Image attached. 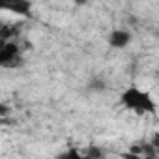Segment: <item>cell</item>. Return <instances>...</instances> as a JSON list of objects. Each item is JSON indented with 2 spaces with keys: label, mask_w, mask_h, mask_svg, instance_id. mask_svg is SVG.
I'll return each instance as SVG.
<instances>
[{
  "label": "cell",
  "mask_w": 159,
  "mask_h": 159,
  "mask_svg": "<svg viewBox=\"0 0 159 159\" xmlns=\"http://www.w3.org/2000/svg\"><path fill=\"white\" fill-rule=\"evenodd\" d=\"M120 103L124 105V109L133 111L137 114H155V101L152 99L148 92L137 86L125 88L120 96Z\"/></svg>",
  "instance_id": "obj_1"
},
{
  "label": "cell",
  "mask_w": 159,
  "mask_h": 159,
  "mask_svg": "<svg viewBox=\"0 0 159 159\" xmlns=\"http://www.w3.org/2000/svg\"><path fill=\"white\" fill-rule=\"evenodd\" d=\"M21 66V47L15 41H0V67Z\"/></svg>",
  "instance_id": "obj_2"
},
{
  "label": "cell",
  "mask_w": 159,
  "mask_h": 159,
  "mask_svg": "<svg viewBox=\"0 0 159 159\" xmlns=\"http://www.w3.org/2000/svg\"><path fill=\"white\" fill-rule=\"evenodd\" d=\"M131 39H133V36H131L129 30H125V28H116V30H112V32L109 34L107 43H109V47H112V49H125V47L131 43Z\"/></svg>",
  "instance_id": "obj_3"
},
{
  "label": "cell",
  "mask_w": 159,
  "mask_h": 159,
  "mask_svg": "<svg viewBox=\"0 0 159 159\" xmlns=\"http://www.w3.org/2000/svg\"><path fill=\"white\" fill-rule=\"evenodd\" d=\"M0 10L11 11L15 15L32 17V2H28V0H13V2H8V4H0Z\"/></svg>",
  "instance_id": "obj_4"
},
{
  "label": "cell",
  "mask_w": 159,
  "mask_h": 159,
  "mask_svg": "<svg viewBox=\"0 0 159 159\" xmlns=\"http://www.w3.org/2000/svg\"><path fill=\"white\" fill-rule=\"evenodd\" d=\"M21 28H23V23H4L0 26V41H4V43L13 41V38L19 36Z\"/></svg>",
  "instance_id": "obj_5"
},
{
  "label": "cell",
  "mask_w": 159,
  "mask_h": 159,
  "mask_svg": "<svg viewBox=\"0 0 159 159\" xmlns=\"http://www.w3.org/2000/svg\"><path fill=\"white\" fill-rule=\"evenodd\" d=\"M84 159H107V153L99 146H88L84 152Z\"/></svg>",
  "instance_id": "obj_6"
},
{
  "label": "cell",
  "mask_w": 159,
  "mask_h": 159,
  "mask_svg": "<svg viewBox=\"0 0 159 159\" xmlns=\"http://www.w3.org/2000/svg\"><path fill=\"white\" fill-rule=\"evenodd\" d=\"M105 88H107V83H105V79H103V77L94 75V77L90 79V83H88V90H92V92H103Z\"/></svg>",
  "instance_id": "obj_7"
},
{
  "label": "cell",
  "mask_w": 159,
  "mask_h": 159,
  "mask_svg": "<svg viewBox=\"0 0 159 159\" xmlns=\"http://www.w3.org/2000/svg\"><path fill=\"white\" fill-rule=\"evenodd\" d=\"M54 159H84V155L79 152L77 148H66V150L60 152Z\"/></svg>",
  "instance_id": "obj_8"
},
{
  "label": "cell",
  "mask_w": 159,
  "mask_h": 159,
  "mask_svg": "<svg viewBox=\"0 0 159 159\" xmlns=\"http://www.w3.org/2000/svg\"><path fill=\"white\" fill-rule=\"evenodd\" d=\"M8 114H10V107L4 105V103H0V118H4V116H8Z\"/></svg>",
  "instance_id": "obj_9"
},
{
  "label": "cell",
  "mask_w": 159,
  "mask_h": 159,
  "mask_svg": "<svg viewBox=\"0 0 159 159\" xmlns=\"http://www.w3.org/2000/svg\"><path fill=\"white\" fill-rule=\"evenodd\" d=\"M122 157H124V159H140L139 155H133V153H124Z\"/></svg>",
  "instance_id": "obj_10"
},
{
  "label": "cell",
  "mask_w": 159,
  "mask_h": 159,
  "mask_svg": "<svg viewBox=\"0 0 159 159\" xmlns=\"http://www.w3.org/2000/svg\"><path fill=\"white\" fill-rule=\"evenodd\" d=\"M2 25H4V23H2V21H0V26H2Z\"/></svg>",
  "instance_id": "obj_11"
}]
</instances>
